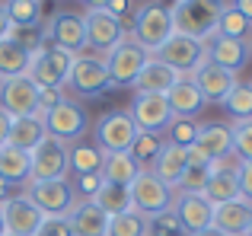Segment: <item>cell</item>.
I'll return each mask as SVG.
<instances>
[{
  "label": "cell",
  "instance_id": "cell-51",
  "mask_svg": "<svg viewBox=\"0 0 252 236\" xmlns=\"http://www.w3.org/2000/svg\"><path fill=\"white\" fill-rule=\"evenodd\" d=\"M10 35V19H6V10H3V3H0V42Z\"/></svg>",
  "mask_w": 252,
  "mask_h": 236
},
{
  "label": "cell",
  "instance_id": "cell-44",
  "mask_svg": "<svg viewBox=\"0 0 252 236\" xmlns=\"http://www.w3.org/2000/svg\"><path fill=\"white\" fill-rule=\"evenodd\" d=\"M236 179H240V198H246L252 205V163L246 160L236 163Z\"/></svg>",
  "mask_w": 252,
  "mask_h": 236
},
{
  "label": "cell",
  "instance_id": "cell-33",
  "mask_svg": "<svg viewBox=\"0 0 252 236\" xmlns=\"http://www.w3.org/2000/svg\"><path fill=\"white\" fill-rule=\"evenodd\" d=\"M99 166H102V150H99L96 144L83 141V137L77 144H70V173L74 176L99 173Z\"/></svg>",
  "mask_w": 252,
  "mask_h": 236
},
{
  "label": "cell",
  "instance_id": "cell-3",
  "mask_svg": "<svg viewBox=\"0 0 252 236\" xmlns=\"http://www.w3.org/2000/svg\"><path fill=\"white\" fill-rule=\"evenodd\" d=\"M74 61H77V55H70V51L55 48V45H42V51L32 55L29 80L35 83L38 89H64Z\"/></svg>",
  "mask_w": 252,
  "mask_h": 236
},
{
  "label": "cell",
  "instance_id": "cell-21",
  "mask_svg": "<svg viewBox=\"0 0 252 236\" xmlns=\"http://www.w3.org/2000/svg\"><path fill=\"white\" fill-rule=\"evenodd\" d=\"M195 144L214 163L230 160V156H233V124H220V121L201 124V128H198V141Z\"/></svg>",
  "mask_w": 252,
  "mask_h": 236
},
{
  "label": "cell",
  "instance_id": "cell-10",
  "mask_svg": "<svg viewBox=\"0 0 252 236\" xmlns=\"http://www.w3.org/2000/svg\"><path fill=\"white\" fill-rule=\"evenodd\" d=\"M86 128H90V118H86L83 106L74 102V99H64V102H58L51 112H45V131H48L51 137H58V141H64L67 147L80 141L86 134Z\"/></svg>",
  "mask_w": 252,
  "mask_h": 236
},
{
  "label": "cell",
  "instance_id": "cell-26",
  "mask_svg": "<svg viewBox=\"0 0 252 236\" xmlns=\"http://www.w3.org/2000/svg\"><path fill=\"white\" fill-rule=\"evenodd\" d=\"M166 102H169L172 118H198V112L208 106V102L201 99V93H198V87L189 80V77H182V80L169 89V93H166Z\"/></svg>",
  "mask_w": 252,
  "mask_h": 236
},
{
  "label": "cell",
  "instance_id": "cell-12",
  "mask_svg": "<svg viewBox=\"0 0 252 236\" xmlns=\"http://www.w3.org/2000/svg\"><path fill=\"white\" fill-rule=\"evenodd\" d=\"M67 87L77 96H99L105 89H112L109 80V67H105V58L99 55H77L74 67H70Z\"/></svg>",
  "mask_w": 252,
  "mask_h": 236
},
{
  "label": "cell",
  "instance_id": "cell-16",
  "mask_svg": "<svg viewBox=\"0 0 252 236\" xmlns=\"http://www.w3.org/2000/svg\"><path fill=\"white\" fill-rule=\"evenodd\" d=\"M172 214H176L182 233H189V236H198L201 230L214 227V205L204 195H176Z\"/></svg>",
  "mask_w": 252,
  "mask_h": 236
},
{
  "label": "cell",
  "instance_id": "cell-15",
  "mask_svg": "<svg viewBox=\"0 0 252 236\" xmlns=\"http://www.w3.org/2000/svg\"><path fill=\"white\" fill-rule=\"evenodd\" d=\"M42 42L55 45V48H64L70 55H83V48H86L83 16H77V13H58L48 23V29H42Z\"/></svg>",
  "mask_w": 252,
  "mask_h": 236
},
{
  "label": "cell",
  "instance_id": "cell-50",
  "mask_svg": "<svg viewBox=\"0 0 252 236\" xmlns=\"http://www.w3.org/2000/svg\"><path fill=\"white\" fill-rule=\"evenodd\" d=\"M230 6H236V10H240L243 16H246L249 23H252V0H233V3H230Z\"/></svg>",
  "mask_w": 252,
  "mask_h": 236
},
{
  "label": "cell",
  "instance_id": "cell-49",
  "mask_svg": "<svg viewBox=\"0 0 252 236\" xmlns=\"http://www.w3.org/2000/svg\"><path fill=\"white\" fill-rule=\"evenodd\" d=\"M10 121H13L10 115L0 112V147H6V141H10Z\"/></svg>",
  "mask_w": 252,
  "mask_h": 236
},
{
  "label": "cell",
  "instance_id": "cell-45",
  "mask_svg": "<svg viewBox=\"0 0 252 236\" xmlns=\"http://www.w3.org/2000/svg\"><path fill=\"white\" fill-rule=\"evenodd\" d=\"M67 96H64V89H38V115L51 112V109L58 106V102H64Z\"/></svg>",
  "mask_w": 252,
  "mask_h": 236
},
{
  "label": "cell",
  "instance_id": "cell-31",
  "mask_svg": "<svg viewBox=\"0 0 252 236\" xmlns=\"http://www.w3.org/2000/svg\"><path fill=\"white\" fill-rule=\"evenodd\" d=\"M29 64H32V55L26 48H19L13 38H3V42H0V80L29 74Z\"/></svg>",
  "mask_w": 252,
  "mask_h": 236
},
{
  "label": "cell",
  "instance_id": "cell-39",
  "mask_svg": "<svg viewBox=\"0 0 252 236\" xmlns=\"http://www.w3.org/2000/svg\"><path fill=\"white\" fill-rule=\"evenodd\" d=\"M208 179H211V166H189L182 173V179H179L176 192L179 195H201Z\"/></svg>",
  "mask_w": 252,
  "mask_h": 236
},
{
  "label": "cell",
  "instance_id": "cell-30",
  "mask_svg": "<svg viewBox=\"0 0 252 236\" xmlns=\"http://www.w3.org/2000/svg\"><path fill=\"white\" fill-rule=\"evenodd\" d=\"M90 201H96V207H102L109 217H115V214L131 211V188L128 185H115V182H102L99 192L93 195Z\"/></svg>",
  "mask_w": 252,
  "mask_h": 236
},
{
  "label": "cell",
  "instance_id": "cell-7",
  "mask_svg": "<svg viewBox=\"0 0 252 236\" xmlns=\"http://www.w3.org/2000/svg\"><path fill=\"white\" fill-rule=\"evenodd\" d=\"M150 58H154V55H150V51H144L131 35L125 38L122 45H115V48L105 55V67H109L112 89H115V87H134L137 74L144 70V64H147Z\"/></svg>",
  "mask_w": 252,
  "mask_h": 236
},
{
  "label": "cell",
  "instance_id": "cell-14",
  "mask_svg": "<svg viewBox=\"0 0 252 236\" xmlns=\"http://www.w3.org/2000/svg\"><path fill=\"white\" fill-rule=\"evenodd\" d=\"M128 115L144 134H163L172 121L166 96H157V93H137L134 102L128 106Z\"/></svg>",
  "mask_w": 252,
  "mask_h": 236
},
{
  "label": "cell",
  "instance_id": "cell-38",
  "mask_svg": "<svg viewBox=\"0 0 252 236\" xmlns=\"http://www.w3.org/2000/svg\"><path fill=\"white\" fill-rule=\"evenodd\" d=\"M198 118H172L169 121V128L163 131L166 134V144H176V147H185L189 150L191 144L198 141Z\"/></svg>",
  "mask_w": 252,
  "mask_h": 236
},
{
  "label": "cell",
  "instance_id": "cell-2",
  "mask_svg": "<svg viewBox=\"0 0 252 236\" xmlns=\"http://www.w3.org/2000/svg\"><path fill=\"white\" fill-rule=\"evenodd\" d=\"M172 10L169 6H163V3H144V6H137V13H134V19H131V32L128 35L134 38L137 45H141L144 51H160L163 45L172 38Z\"/></svg>",
  "mask_w": 252,
  "mask_h": 236
},
{
  "label": "cell",
  "instance_id": "cell-47",
  "mask_svg": "<svg viewBox=\"0 0 252 236\" xmlns=\"http://www.w3.org/2000/svg\"><path fill=\"white\" fill-rule=\"evenodd\" d=\"M105 13H112V16L115 19H128L131 16V0H109V3H105Z\"/></svg>",
  "mask_w": 252,
  "mask_h": 236
},
{
  "label": "cell",
  "instance_id": "cell-19",
  "mask_svg": "<svg viewBox=\"0 0 252 236\" xmlns=\"http://www.w3.org/2000/svg\"><path fill=\"white\" fill-rule=\"evenodd\" d=\"M240 163V160H236ZM236 163H214L211 166V179L208 185H204V198L211 201V205H227V201H236L240 198V179H236Z\"/></svg>",
  "mask_w": 252,
  "mask_h": 236
},
{
  "label": "cell",
  "instance_id": "cell-18",
  "mask_svg": "<svg viewBox=\"0 0 252 236\" xmlns=\"http://www.w3.org/2000/svg\"><path fill=\"white\" fill-rule=\"evenodd\" d=\"M189 80L198 87V93H201L204 102H220V106H223V99L233 93V87L240 83V80H236V74L223 70L220 64H214V61H204L201 67L189 77Z\"/></svg>",
  "mask_w": 252,
  "mask_h": 236
},
{
  "label": "cell",
  "instance_id": "cell-40",
  "mask_svg": "<svg viewBox=\"0 0 252 236\" xmlns=\"http://www.w3.org/2000/svg\"><path fill=\"white\" fill-rule=\"evenodd\" d=\"M147 236H182V227L172 211H163L157 217H147Z\"/></svg>",
  "mask_w": 252,
  "mask_h": 236
},
{
  "label": "cell",
  "instance_id": "cell-48",
  "mask_svg": "<svg viewBox=\"0 0 252 236\" xmlns=\"http://www.w3.org/2000/svg\"><path fill=\"white\" fill-rule=\"evenodd\" d=\"M13 195H16V185H13L10 179H3V176H0V205H3V201H10Z\"/></svg>",
  "mask_w": 252,
  "mask_h": 236
},
{
  "label": "cell",
  "instance_id": "cell-1",
  "mask_svg": "<svg viewBox=\"0 0 252 236\" xmlns=\"http://www.w3.org/2000/svg\"><path fill=\"white\" fill-rule=\"evenodd\" d=\"M223 6H227L223 0H176V3L169 6L172 10V29H176L179 35L208 42L217 32Z\"/></svg>",
  "mask_w": 252,
  "mask_h": 236
},
{
  "label": "cell",
  "instance_id": "cell-57",
  "mask_svg": "<svg viewBox=\"0 0 252 236\" xmlns=\"http://www.w3.org/2000/svg\"><path fill=\"white\" fill-rule=\"evenodd\" d=\"M3 236H13V233H3Z\"/></svg>",
  "mask_w": 252,
  "mask_h": 236
},
{
  "label": "cell",
  "instance_id": "cell-29",
  "mask_svg": "<svg viewBox=\"0 0 252 236\" xmlns=\"http://www.w3.org/2000/svg\"><path fill=\"white\" fill-rule=\"evenodd\" d=\"M0 176L10 179L13 185H26V182L32 179V160H29V153L10 147V144L0 147Z\"/></svg>",
  "mask_w": 252,
  "mask_h": 236
},
{
  "label": "cell",
  "instance_id": "cell-53",
  "mask_svg": "<svg viewBox=\"0 0 252 236\" xmlns=\"http://www.w3.org/2000/svg\"><path fill=\"white\" fill-rule=\"evenodd\" d=\"M198 236H227V233H220V230H217V227H208V230H201Z\"/></svg>",
  "mask_w": 252,
  "mask_h": 236
},
{
  "label": "cell",
  "instance_id": "cell-20",
  "mask_svg": "<svg viewBox=\"0 0 252 236\" xmlns=\"http://www.w3.org/2000/svg\"><path fill=\"white\" fill-rule=\"evenodd\" d=\"M204 45H208V61L220 64L223 70H230V74L243 70V67H246V61H249V42H240V38L211 35Z\"/></svg>",
  "mask_w": 252,
  "mask_h": 236
},
{
  "label": "cell",
  "instance_id": "cell-8",
  "mask_svg": "<svg viewBox=\"0 0 252 236\" xmlns=\"http://www.w3.org/2000/svg\"><path fill=\"white\" fill-rule=\"evenodd\" d=\"M26 195L29 201L45 214V217H67L77 205L74 185L67 179H55V182H26Z\"/></svg>",
  "mask_w": 252,
  "mask_h": 236
},
{
  "label": "cell",
  "instance_id": "cell-46",
  "mask_svg": "<svg viewBox=\"0 0 252 236\" xmlns=\"http://www.w3.org/2000/svg\"><path fill=\"white\" fill-rule=\"evenodd\" d=\"M185 156H189V166H214V160H211L198 144H191V147L185 150Z\"/></svg>",
  "mask_w": 252,
  "mask_h": 236
},
{
  "label": "cell",
  "instance_id": "cell-35",
  "mask_svg": "<svg viewBox=\"0 0 252 236\" xmlns=\"http://www.w3.org/2000/svg\"><path fill=\"white\" fill-rule=\"evenodd\" d=\"M214 35H227V38H240V42H246V38L252 35V23L236 10V6H223Z\"/></svg>",
  "mask_w": 252,
  "mask_h": 236
},
{
  "label": "cell",
  "instance_id": "cell-25",
  "mask_svg": "<svg viewBox=\"0 0 252 236\" xmlns=\"http://www.w3.org/2000/svg\"><path fill=\"white\" fill-rule=\"evenodd\" d=\"M179 80H182V77H179L172 67H166V64H160V61H154V58H150V61L144 64V70L137 74L134 89H137V93H157V96H166Z\"/></svg>",
  "mask_w": 252,
  "mask_h": 236
},
{
  "label": "cell",
  "instance_id": "cell-22",
  "mask_svg": "<svg viewBox=\"0 0 252 236\" xmlns=\"http://www.w3.org/2000/svg\"><path fill=\"white\" fill-rule=\"evenodd\" d=\"M74 236H105L109 233V214L102 207H96V201H77L74 211L67 214Z\"/></svg>",
  "mask_w": 252,
  "mask_h": 236
},
{
  "label": "cell",
  "instance_id": "cell-36",
  "mask_svg": "<svg viewBox=\"0 0 252 236\" xmlns=\"http://www.w3.org/2000/svg\"><path fill=\"white\" fill-rule=\"evenodd\" d=\"M223 109L230 112L236 124L240 121H252V83H236L233 93L223 99Z\"/></svg>",
  "mask_w": 252,
  "mask_h": 236
},
{
  "label": "cell",
  "instance_id": "cell-24",
  "mask_svg": "<svg viewBox=\"0 0 252 236\" xmlns=\"http://www.w3.org/2000/svg\"><path fill=\"white\" fill-rule=\"evenodd\" d=\"M48 137L45 131V115H26V118H13L10 121V147L23 150V153H32L38 144Z\"/></svg>",
  "mask_w": 252,
  "mask_h": 236
},
{
  "label": "cell",
  "instance_id": "cell-13",
  "mask_svg": "<svg viewBox=\"0 0 252 236\" xmlns=\"http://www.w3.org/2000/svg\"><path fill=\"white\" fill-rule=\"evenodd\" d=\"M0 112L10 118L38 115V87L29 80V74L0 80Z\"/></svg>",
  "mask_w": 252,
  "mask_h": 236
},
{
  "label": "cell",
  "instance_id": "cell-5",
  "mask_svg": "<svg viewBox=\"0 0 252 236\" xmlns=\"http://www.w3.org/2000/svg\"><path fill=\"white\" fill-rule=\"evenodd\" d=\"M154 61L172 67L179 77H191L204 61H208V45L198 42V38H189V35H179L172 32V38L163 45L160 51H154Z\"/></svg>",
  "mask_w": 252,
  "mask_h": 236
},
{
  "label": "cell",
  "instance_id": "cell-52",
  "mask_svg": "<svg viewBox=\"0 0 252 236\" xmlns=\"http://www.w3.org/2000/svg\"><path fill=\"white\" fill-rule=\"evenodd\" d=\"M86 6H90V10H105V3H109V0H83Z\"/></svg>",
  "mask_w": 252,
  "mask_h": 236
},
{
  "label": "cell",
  "instance_id": "cell-42",
  "mask_svg": "<svg viewBox=\"0 0 252 236\" xmlns=\"http://www.w3.org/2000/svg\"><path fill=\"white\" fill-rule=\"evenodd\" d=\"M99 185H102V176H99V173L74 176V195H83V201H86V198H93V195L99 192Z\"/></svg>",
  "mask_w": 252,
  "mask_h": 236
},
{
  "label": "cell",
  "instance_id": "cell-54",
  "mask_svg": "<svg viewBox=\"0 0 252 236\" xmlns=\"http://www.w3.org/2000/svg\"><path fill=\"white\" fill-rule=\"evenodd\" d=\"M6 233V224H3V211H0V236Z\"/></svg>",
  "mask_w": 252,
  "mask_h": 236
},
{
  "label": "cell",
  "instance_id": "cell-32",
  "mask_svg": "<svg viewBox=\"0 0 252 236\" xmlns=\"http://www.w3.org/2000/svg\"><path fill=\"white\" fill-rule=\"evenodd\" d=\"M3 10L13 29H38L42 23V0H6Z\"/></svg>",
  "mask_w": 252,
  "mask_h": 236
},
{
  "label": "cell",
  "instance_id": "cell-27",
  "mask_svg": "<svg viewBox=\"0 0 252 236\" xmlns=\"http://www.w3.org/2000/svg\"><path fill=\"white\" fill-rule=\"evenodd\" d=\"M189 169V156H185V147H176V144H163L160 156H157V163L150 166V173L157 176V179H163L166 185L176 192L179 179H182V173Z\"/></svg>",
  "mask_w": 252,
  "mask_h": 236
},
{
  "label": "cell",
  "instance_id": "cell-56",
  "mask_svg": "<svg viewBox=\"0 0 252 236\" xmlns=\"http://www.w3.org/2000/svg\"><path fill=\"white\" fill-rule=\"evenodd\" d=\"M246 236H252V227H249V230H246Z\"/></svg>",
  "mask_w": 252,
  "mask_h": 236
},
{
  "label": "cell",
  "instance_id": "cell-37",
  "mask_svg": "<svg viewBox=\"0 0 252 236\" xmlns=\"http://www.w3.org/2000/svg\"><path fill=\"white\" fill-rule=\"evenodd\" d=\"M105 236H147V217L137 211H125L109 217V233Z\"/></svg>",
  "mask_w": 252,
  "mask_h": 236
},
{
  "label": "cell",
  "instance_id": "cell-17",
  "mask_svg": "<svg viewBox=\"0 0 252 236\" xmlns=\"http://www.w3.org/2000/svg\"><path fill=\"white\" fill-rule=\"evenodd\" d=\"M0 211H3L6 233H13V236H35L38 227H42V220H45V214L32 205L26 192H19V195H13L10 201H3Z\"/></svg>",
  "mask_w": 252,
  "mask_h": 236
},
{
  "label": "cell",
  "instance_id": "cell-23",
  "mask_svg": "<svg viewBox=\"0 0 252 236\" xmlns=\"http://www.w3.org/2000/svg\"><path fill=\"white\" fill-rule=\"evenodd\" d=\"M214 227L227 236H246V230L252 227V205L246 198L217 205L214 207Z\"/></svg>",
  "mask_w": 252,
  "mask_h": 236
},
{
  "label": "cell",
  "instance_id": "cell-4",
  "mask_svg": "<svg viewBox=\"0 0 252 236\" xmlns=\"http://www.w3.org/2000/svg\"><path fill=\"white\" fill-rule=\"evenodd\" d=\"M131 211L144 214V217H157L163 211H172V201H176V192L166 185L163 179H157L150 169H141L137 179L131 182Z\"/></svg>",
  "mask_w": 252,
  "mask_h": 236
},
{
  "label": "cell",
  "instance_id": "cell-6",
  "mask_svg": "<svg viewBox=\"0 0 252 236\" xmlns=\"http://www.w3.org/2000/svg\"><path fill=\"white\" fill-rule=\"evenodd\" d=\"M29 160H32L29 182H55V179H67L70 176V147L51 134L32 150Z\"/></svg>",
  "mask_w": 252,
  "mask_h": 236
},
{
  "label": "cell",
  "instance_id": "cell-41",
  "mask_svg": "<svg viewBox=\"0 0 252 236\" xmlns=\"http://www.w3.org/2000/svg\"><path fill=\"white\" fill-rule=\"evenodd\" d=\"M233 156L252 163V121L233 124Z\"/></svg>",
  "mask_w": 252,
  "mask_h": 236
},
{
  "label": "cell",
  "instance_id": "cell-11",
  "mask_svg": "<svg viewBox=\"0 0 252 236\" xmlns=\"http://www.w3.org/2000/svg\"><path fill=\"white\" fill-rule=\"evenodd\" d=\"M137 134L141 131L128 112H105L96 124V147L102 153H128Z\"/></svg>",
  "mask_w": 252,
  "mask_h": 236
},
{
  "label": "cell",
  "instance_id": "cell-28",
  "mask_svg": "<svg viewBox=\"0 0 252 236\" xmlns=\"http://www.w3.org/2000/svg\"><path fill=\"white\" fill-rule=\"evenodd\" d=\"M141 166L131 160V153H102V166H99V176L102 182H115V185H131L137 179Z\"/></svg>",
  "mask_w": 252,
  "mask_h": 236
},
{
  "label": "cell",
  "instance_id": "cell-9",
  "mask_svg": "<svg viewBox=\"0 0 252 236\" xmlns=\"http://www.w3.org/2000/svg\"><path fill=\"white\" fill-rule=\"evenodd\" d=\"M83 26H86V48H93L96 55H109L115 45L128 38V26L105 10H86Z\"/></svg>",
  "mask_w": 252,
  "mask_h": 236
},
{
  "label": "cell",
  "instance_id": "cell-55",
  "mask_svg": "<svg viewBox=\"0 0 252 236\" xmlns=\"http://www.w3.org/2000/svg\"><path fill=\"white\" fill-rule=\"evenodd\" d=\"M249 55H252V35H249Z\"/></svg>",
  "mask_w": 252,
  "mask_h": 236
},
{
  "label": "cell",
  "instance_id": "cell-43",
  "mask_svg": "<svg viewBox=\"0 0 252 236\" xmlns=\"http://www.w3.org/2000/svg\"><path fill=\"white\" fill-rule=\"evenodd\" d=\"M35 236H74V230H70L67 217H45Z\"/></svg>",
  "mask_w": 252,
  "mask_h": 236
},
{
  "label": "cell",
  "instance_id": "cell-34",
  "mask_svg": "<svg viewBox=\"0 0 252 236\" xmlns=\"http://www.w3.org/2000/svg\"><path fill=\"white\" fill-rule=\"evenodd\" d=\"M163 144H166L163 134H144V131H141V134L134 137V144H131L128 153H131V160H134L141 169H150L157 163V156H160Z\"/></svg>",
  "mask_w": 252,
  "mask_h": 236
}]
</instances>
